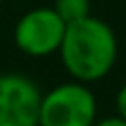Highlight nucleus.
I'll return each mask as SVG.
<instances>
[{
    "label": "nucleus",
    "mask_w": 126,
    "mask_h": 126,
    "mask_svg": "<svg viewBox=\"0 0 126 126\" xmlns=\"http://www.w3.org/2000/svg\"><path fill=\"white\" fill-rule=\"evenodd\" d=\"M57 53L65 72L74 80L90 84L113 69L118 59V38L109 23L88 15L65 27Z\"/></svg>",
    "instance_id": "nucleus-1"
},
{
    "label": "nucleus",
    "mask_w": 126,
    "mask_h": 126,
    "mask_svg": "<svg viewBox=\"0 0 126 126\" xmlns=\"http://www.w3.org/2000/svg\"><path fill=\"white\" fill-rule=\"evenodd\" d=\"M94 120L97 99L84 82H61L40 99L38 126H93Z\"/></svg>",
    "instance_id": "nucleus-2"
},
{
    "label": "nucleus",
    "mask_w": 126,
    "mask_h": 126,
    "mask_svg": "<svg viewBox=\"0 0 126 126\" xmlns=\"http://www.w3.org/2000/svg\"><path fill=\"white\" fill-rule=\"evenodd\" d=\"M65 23L61 21L53 6H38L21 15L13 32L15 44L27 57H48L61 46Z\"/></svg>",
    "instance_id": "nucleus-3"
},
{
    "label": "nucleus",
    "mask_w": 126,
    "mask_h": 126,
    "mask_svg": "<svg viewBox=\"0 0 126 126\" xmlns=\"http://www.w3.org/2000/svg\"><path fill=\"white\" fill-rule=\"evenodd\" d=\"M40 99L42 93L32 78L0 74V126H38Z\"/></svg>",
    "instance_id": "nucleus-4"
},
{
    "label": "nucleus",
    "mask_w": 126,
    "mask_h": 126,
    "mask_svg": "<svg viewBox=\"0 0 126 126\" xmlns=\"http://www.w3.org/2000/svg\"><path fill=\"white\" fill-rule=\"evenodd\" d=\"M53 9L61 17V21L69 25L90 15V0H55Z\"/></svg>",
    "instance_id": "nucleus-5"
},
{
    "label": "nucleus",
    "mask_w": 126,
    "mask_h": 126,
    "mask_svg": "<svg viewBox=\"0 0 126 126\" xmlns=\"http://www.w3.org/2000/svg\"><path fill=\"white\" fill-rule=\"evenodd\" d=\"M116 111L126 122V84H122L120 90L116 93Z\"/></svg>",
    "instance_id": "nucleus-6"
},
{
    "label": "nucleus",
    "mask_w": 126,
    "mask_h": 126,
    "mask_svg": "<svg viewBox=\"0 0 126 126\" xmlns=\"http://www.w3.org/2000/svg\"><path fill=\"white\" fill-rule=\"evenodd\" d=\"M93 126H126V122L120 116H107V118H101V120H94Z\"/></svg>",
    "instance_id": "nucleus-7"
}]
</instances>
